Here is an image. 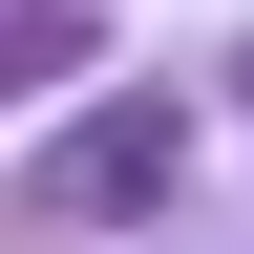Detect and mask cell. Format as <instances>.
<instances>
[{"mask_svg":"<svg viewBox=\"0 0 254 254\" xmlns=\"http://www.w3.org/2000/svg\"><path fill=\"white\" fill-rule=\"evenodd\" d=\"M170 148H190L170 106H106L85 148H64V190H85V212H148V190H170Z\"/></svg>","mask_w":254,"mask_h":254,"instance_id":"6da1fadb","label":"cell"}]
</instances>
